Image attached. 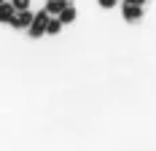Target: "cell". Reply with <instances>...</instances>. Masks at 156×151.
I'll return each instance as SVG.
<instances>
[{
  "mask_svg": "<svg viewBox=\"0 0 156 151\" xmlns=\"http://www.w3.org/2000/svg\"><path fill=\"white\" fill-rule=\"evenodd\" d=\"M46 22H48V14H46V8H43V11H38V14L32 16V24L27 27L30 38H41V35H46Z\"/></svg>",
  "mask_w": 156,
  "mask_h": 151,
  "instance_id": "1",
  "label": "cell"
},
{
  "mask_svg": "<svg viewBox=\"0 0 156 151\" xmlns=\"http://www.w3.org/2000/svg\"><path fill=\"white\" fill-rule=\"evenodd\" d=\"M65 3H67V0H48V3H46V14L48 16H51V14L59 16V11L65 8Z\"/></svg>",
  "mask_w": 156,
  "mask_h": 151,
  "instance_id": "6",
  "label": "cell"
},
{
  "mask_svg": "<svg viewBox=\"0 0 156 151\" xmlns=\"http://www.w3.org/2000/svg\"><path fill=\"white\" fill-rule=\"evenodd\" d=\"M11 6L16 11H24V8H30V0H11Z\"/></svg>",
  "mask_w": 156,
  "mask_h": 151,
  "instance_id": "8",
  "label": "cell"
},
{
  "mask_svg": "<svg viewBox=\"0 0 156 151\" xmlns=\"http://www.w3.org/2000/svg\"><path fill=\"white\" fill-rule=\"evenodd\" d=\"M32 16H35V14H30V8H24V11H16L14 19H11L8 24H11L14 30H27V27L32 24Z\"/></svg>",
  "mask_w": 156,
  "mask_h": 151,
  "instance_id": "2",
  "label": "cell"
},
{
  "mask_svg": "<svg viewBox=\"0 0 156 151\" xmlns=\"http://www.w3.org/2000/svg\"><path fill=\"white\" fill-rule=\"evenodd\" d=\"M0 3H5V0H0Z\"/></svg>",
  "mask_w": 156,
  "mask_h": 151,
  "instance_id": "11",
  "label": "cell"
},
{
  "mask_svg": "<svg viewBox=\"0 0 156 151\" xmlns=\"http://www.w3.org/2000/svg\"><path fill=\"white\" fill-rule=\"evenodd\" d=\"M97 6H100V8H113L116 0H97Z\"/></svg>",
  "mask_w": 156,
  "mask_h": 151,
  "instance_id": "9",
  "label": "cell"
},
{
  "mask_svg": "<svg viewBox=\"0 0 156 151\" xmlns=\"http://www.w3.org/2000/svg\"><path fill=\"white\" fill-rule=\"evenodd\" d=\"M121 14H124L126 22H140V19H143V6H132V3H126V0H124Z\"/></svg>",
  "mask_w": 156,
  "mask_h": 151,
  "instance_id": "3",
  "label": "cell"
},
{
  "mask_svg": "<svg viewBox=\"0 0 156 151\" xmlns=\"http://www.w3.org/2000/svg\"><path fill=\"white\" fill-rule=\"evenodd\" d=\"M73 19H76V6H73V3H65V8L59 11V22H62V24H70Z\"/></svg>",
  "mask_w": 156,
  "mask_h": 151,
  "instance_id": "5",
  "label": "cell"
},
{
  "mask_svg": "<svg viewBox=\"0 0 156 151\" xmlns=\"http://www.w3.org/2000/svg\"><path fill=\"white\" fill-rule=\"evenodd\" d=\"M62 30V22H59V16L54 19V16H48V22H46V35H57V32Z\"/></svg>",
  "mask_w": 156,
  "mask_h": 151,
  "instance_id": "7",
  "label": "cell"
},
{
  "mask_svg": "<svg viewBox=\"0 0 156 151\" xmlns=\"http://www.w3.org/2000/svg\"><path fill=\"white\" fill-rule=\"evenodd\" d=\"M14 14H16V8L11 6V0L0 3V22H3V24H8V22L14 19Z\"/></svg>",
  "mask_w": 156,
  "mask_h": 151,
  "instance_id": "4",
  "label": "cell"
},
{
  "mask_svg": "<svg viewBox=\"0 0 156 151\" xmlns=\"http://www.w3.org/2000/svg\"><path fill=\"white\" fill-rule=\"evenodd\" d=\"M126 3H132V6H145V0H126Z\"/></svg>",
  "mask_w": 156,
  "mask_h": 151,
  "instance_id": "10",
  "label": "cell"
}]
</instances>
